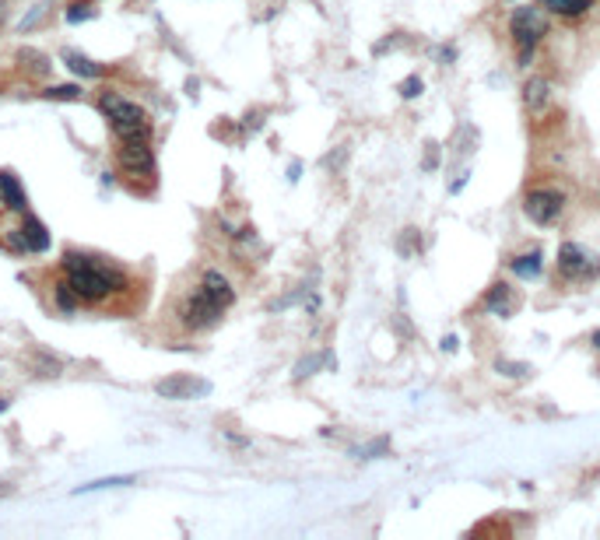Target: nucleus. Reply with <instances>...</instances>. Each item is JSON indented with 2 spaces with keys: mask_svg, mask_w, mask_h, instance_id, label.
<instances>
[{
  "mask_svg": "<svg viewBox=\"0 0 600 540\" xmlns=\"http://www.w3.org/2000/svg\"><path fill=\"white\" fill-rule=\"evenodd\" d=\"M18 60H21V68L28 70V74H39V77L50 74V60H46L43 53H36V50H21Z\"/></svg>",
  "mask_w": 600,
  "mask_h": 540,
  "instance_id": "a211bd4d",
  "label": "nucleus"
},
{
  "mask_svg": "<svg viewBox=\"0 0 600 540\" xmlns=\"http://www.w3.org/2000/svg\"><path fill=\"white\" fill-rule=\"evenodd\" d=\"M4 410H7V401H0V414H4Z\"/></svg>",
  "mask_w": 600,
  "mask_h": 540,
  "instance_id": "cd10ccee",
  "label": "nucleus"
},
{
  "mask_svg": "<svg viewBox=\"0 0 600 540\" xmlns=\"http://www.w3.org/2000/svg\"><path fill=\"white\" fill-rule=\"evenodd\" d=\"M43 95L53 99V102H77L84 91H81V84H50Z\"/></svg>",
  "mask_w": 600,
  "mask_h": 540,
  "instance_id": "6ab92c4d",
  "label": "nucleus"
},
{
  "mask_svg": "<svg viewBox=\"0 0 600 540\" xmlns=\"http://www.w3.org/2000/svg\"><path fill=\"white\" fill-rule=\"evenodd\" d=\"M64 18H67L71 25H77V21H88V18H95V4H91V0H75V4H67Z\"/></svg>",
  "mask_w": 600,
  "mask_h": 540,
  "instance_id": "aec40b11",
  "label": "nucleus"
},
{
  "mask_svg": "<svg viewBox=\"0 0 600 540\" xmlns=\"http://www.w3.org/2000/svg\"><path fill=\"white\" fill-rule=\"evenodd\" d=\"M4 491H7V488H0V495H4Z\"/></svg>",
  "mask_w": 600,
  "mask_h": 540,
  "instance_id": "c756f323",
  "label": "nucleus"
},
{
  "mask_svg": "<svg viewBox=\"0 0 600 540\" xmlns=\"http://www.w3.org/2000/svg\"><path fill=\"white\" fill-rule=\"evenodd\" d=\"M565 210V194L555 187H537L524 197V214L533 225H551Z\"/></svg>",
  "mask_w": 600,
  "mask_h": 540,
  "instance_id": "423d86ee",
  "label": "nucleus"
},
{
  "mask_svg": "<svg viewBox=\"0 0 600 540\" xmlns=\"http://www.w3.org/2000/svg\"><path fill=\"white\" fill-rule=\"evenodd\" d=\"M154 393L165 397V401H193V397L211 393V383L193 379V376H169V379L154 383Z\"/></svg>",
  "mask_w": 600,
  "mask_h": 540,
  "instance_id": "1a4fd4ad",
  "label": "nucleus"
},
{
  "mask_svg": "<svg viewBox=\"0 0 600 540\" xmlns=\"http://www.w3.org/2000/svg\"><path fill=\"white\" fill-rule=\"evenodd\" d=\"M548 32H551V25H548V14L541 11V4H537V7H517V11L509 14V36H513V43H517L520 64H530V60H533V50L544 43Z\"/></svg>",
  "mask_w": 600,
  "mask_h": 540,
  "instance_id": "7ed1b4c3",
  "label": "nucleus"
},
{
  "mask_svg": "<svg viewBox=\"0 0 600 540\" xmlns=\"http://www.w3.org/2000/svg\"><path fill=\"white\" fill-rule=\"evenodd\" d=\"M422 88H425V84H422V77H418V74H411V77L400 84V95H404V99H418V95H422Z\"/></svg>",
  "mask_w": 600,
  "mask_h": 540,
  "instance_id": "b1692460",
  "label": "nucleus"
},
{
  "mask_svg": "<svg viewBox=\"0 0 600 540\" xmlns=\"http://www.w3.org/2000/svg\"><path fill=\"white\" fill-rule=\"evenodd\" d=\"M323 365V354H312V358H302L299 365H296V379H305V376H312L316 369Z\"/></svg>",
  "mask_w": 600,
  "mask_h": 540,
  "instance_id": "5701e85b",
  "label": "nucleus"
},
{
  "mask_svg": "<svg viewBox=\"0 0 600 540\" xmlns=\"http://www.w3.org/2000/svg\"><path fill=\"white\" fill-rule=\"evenodd\" d=\"M4 239H7V246L21 250V253H46V250H50V232H46V225H43L39 218H32V214H21V225H18V228H7Z\"/></svg>",
  "mask_w": 600,
  "mask_h": 540,
  "instance_id": "0eeeda50",
  "label": "nucleus"
},
{
  "mask_svg": "<svg viewBox=\"0 0 600 540\" xmlns=\"http://www.w3.org/2000/svg\"><path fill=\"white\" fill-rule=\"evenodd\" d=\"M64 64L75 70L77 77H102V74H106V68H99L95 60L81 57V53H75V50H67V53H64Z\"/></svg>",
  "mask_w": 600,
  "mask_h": 540,
  "instance_id": "f3484780",
  "label": "nucleus"
},
{
  "mask_svg": "<svg viewBox=\"0 0 600 540\" xmlns=\"http://www.w3.org/2000/svg\"><path fill=\"white\" fill-rule=\"evenodd\" d=\"M548 102H551V84H548L544 77H530V81L524 84V106H526V113L541 116V113L548 109Z\"/></svg>",
  "mask_w": 600,
  "mask_h": 540,
  "instance_id": "f8f14e48",
  "label": "nucleus"
},
{
  "mask_svg": "<svg viewBox=\"0 0 600 540\" xmlns=\"http://www.w3.org/2000/svg\"><path fill=\"white\" fill-rule=\"evenodd\" d=\"M0 203L7 210H14V214H25V207H28V197H25L21 183L11 172H0Z\"/></svg>",
  "mask_w": 600,
  "mask_h": 540,
  "instance_id": "ddd939ff",
  "label": "nucleus"
},
{
  "mask_svg": "<svg viewBox=\"0 0 600 540\" xmlns=\"http://www.w3.org/2000/svg\"><path fill=\"white\" fill-rule=\"evenodd\" d=\"M548 14H558V18H583L590 7H594V0H537Z\"/></svg>",
  "mask_w": 600,
  "mask_h": 540,
  "instance_id": "4468645a",
  "label": "nucleus"
},
{
  "mask_svg": "<svg viewBox=\"0 0 600 540\" xmlns=\"http://www.w3.org/2000/svg\"><path fill=\"white\" fill-rule=\"evenodd\" d=\"M495 372H499V376H509V379H526V376H530V365L499 358V361H495Z\"/></svg>",
  "mask_w": 600,
  "mask_h": 540,
  "instance_id": "412c9836",
  "label": "nucleus"
},
{
  "mask_svg": "<svg viewBox=\"0 0 600 540\" xmlns=\"http://www.w3.org/2000/svg\"><path fill=\"white\" fill-rule=\"evenodd\" d=\"M123 484H134V477H106V480H91V484H81L77 495L84 491H99V488H123Z\"/></svg>",
  "mask_w": 600,
  "mask_h": 540,
  "instance_id": "4be33fe9",
  "label": "nucleus"
},
{
  "mask_svg": "<svg viewBox=\"0 0 600 540\" xmlns=\"http://www.w3.org/2000/svg\"><path fill=\"white\" fill-rule=\"evenodd\" d=\"M201 288H204L222 309H228V306L235 302V288H232V281H228L222 270H204V274H201Z\"/></svg>",
  "mask_w": 600,
  "mask_h": 540,
  "instance_id": "9d476101",
  "label": "nucleus"
},
{
  "mask_svg": "<svg viewBox=\"0 0 600 540\" xmlns=\"http://www.w3.org/2000/svg\"><path fill=\"white\" fill-rule=\"evenodd\" d=\"M64 274H67V281L75 284V291L81 295V302H106V298H113L116 291H127L130 288V281H127V274H120L116 267H109V264H102V260H95V257H88V253H64Z\"/></svg>",
  "mask_w": 600,
  "mask_h": 540,
  "instance_id": "f257e3e1",
  "label": "nucleus"
},
{
  "mask_svg": "<svg viewBox=\"0 0 600 540\" xmlns=\"http://www.w3.org/2000/svg\"><path fill=\"white\" fill-rule=\"evenodd\" d=\"M120 169L127 172V176H145L151 179L154 176V151H151L148 137H138V140H120Z\"/></svg>",
  "mask_w": 600,
  "mask_h": 540,
  "instance_id": "6e6552de",
  "label": "nucleus"
},
{
  "mask_svg": "<svg viewBox=\"0 0 600 540\" xmlns=\"http://www.w3.org/2000/svg\"><path fill=\"white\" fill-rule=\"evenodd\" d=\"M222 306L197 284L183 302H179V309H176V316H179V323L186 327V330H208V327H215L218 320H222Z\"/></svg>",
  "mask_w": 600,
  "mask_h": 540,
  "instance_id": "20e7f679",
  "label": "nucleus"
},
{
  "mask_svg": "<svg viewBox=\"0 0 600 540\" xmlns=\"http://www.w3.org/2000/svg\"><path fill=\"white\" fill-rule=\"evenodd\" d=\"M485 309L488 313H495V316H509L513 309H517V295H513V288L506 284V281H495L488 291H485Z\"/></svg>",
  "mask_w": 600,
  "mask_h": 540,
  "instance_id": "9b49d317",
  "label": "nucleus"
},
{
  "mask_svg": "<svg viewBox=\"0 0 600 540\" xmlns=\"http://www.w3.org/2000/svg\"><path fill=\"white\" fill-rule=\"evenodd\" d=\"M53 302H57V309H60V313H75L77 306H84V302H81V295L75 291V284H71L67 277L53 284Z\"/></svg>",
  "mask_w": 600,
  "mask_h": 540,
  "instance_id": "dca6fc26",
  "label": "nucleus"
},
{
  "mask_svg": "<svg viewBox=\"0 0 600 540\" xmlns=\"http://www.w3.org/2000/svg\"><path fill=\"white\" fill-rule=\"evenodd\" d=\"M99 109L106 113L109 131L120 137V140H138V137L151 134L148 113H145L138 102L123 99L120 91H102V95H99Z\"/></svg>",
  "mask_w": 600,
  "mask_h": 540,
  "instance_id": "f03ea898",
  "label": "nucleus"
},
{
  "mask_svg": "<svg viewBox=\"0 0 600 540\" xmlns=\"http://www.w3.org/2000/svg\"><path fill=\"white\" fill-rule=\"evenodd\" d=\"M509 270L517 274V277H537L541 270H544V253L541 250H530V253H524V257H513L509 260Z\"/></svg>",
  "mask_w": 600,
  "mask_h": 540,
  "instance_id": "2eb2a0df",
  "label": "nucleus"
},
{
  "mask_svg": "<svg viewBox=\"0 0 600 540\" xmlns=\"http://www.w3.org/2000/svg\"><path fill=\"white\" fill-rule=\"evenodd\" d=\"M558 274L565 281H594L600 274V257L590 253L583 242H562L558 246Z\"/></svg>",
  "mask_w": 600,
  "mask_h": 540,
  "instance_id": "39448f33",
  "label": "nucleus"
},
{
  "mask_svg": "<svg viewBox=\"0 0 600 540\" xmlns=\"http://www.w3.org/2000/svg\"><path fill=\"white\" fill-rule=\"evenodd\" d=\"M439 165V151H436V144H429V155H425V169H436Z\"/></svg>",
  "mask_w": 600,
  "mask_h": 540,
  "instance_id": "393cba45",
  "label": "nucleus"
},
{
  "mask_svg": "<svg viewBox=\"0 0 600 540\" xmlns=\"http://www.w3.org/2000/svg\"><path fill=\"white\" fill-rule=\"evenodd\" d=\"M443 351H456V338H453V334L446 340H443Z\"/></svg>",
  "mask_w": 600,
  "mask_h": 540,
  "instance_id": "a878e982",
  "label": "nucleus"
},
{
  "mask_svg": "<svg viewBox=\"0 0 600 540\" xmlns=\"http://www.w3.org/2000/svg\"><path fill=\"white\" fill-rule=\"evenodd\" d=\"M7 18V0H0V21Z\"/></svg>",
  "mask_w": 600,
  "mask_h": 540,
  "instance_id": "bb28decb",
  "label": "nucleus"
},
{
  "mask_svg": "<svg viewBox=\"0 0 600 540\" xmlns=\"http://www.w3.org/2000/svg\"><path fill=\"white\" fill-rule=\"evenodd\" d=\"M594 344H597V347H600V330H597V334H594Z\"/></svg>",
  "mask_w": 600,
  "mask_h": 540,
  "instance_id": "c85d7f7f",
  "label": "nucleus"
}]
</instances>
